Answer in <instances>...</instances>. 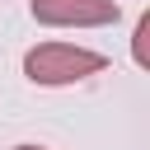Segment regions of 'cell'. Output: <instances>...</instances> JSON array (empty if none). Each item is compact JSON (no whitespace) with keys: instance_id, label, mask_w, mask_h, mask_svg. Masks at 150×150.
Listing matches in <instances>:
<instances>
[{"instance_id":"6da1fadb","label":"cell","mask_w":150,"mask_h":150,"mask_svg":"<svg viewBox=\"0 0 150 150\" xmlns=\"http://www.w3.org/2000/svg\"><path fill=\"white\" fill-rule=\"evenodd\" d=\"M23 70L33 84H75L94 70H103V56L89 47H66V42H42L23 56Z\"/></svg>"},{"instance_id":"7a4b0ae2","label":"cell","mask_w":150,"mask_h":150,"mask_svg":"<svg viewBox=\"0 0 150 150\" xmlns=\"http://www.w3.org/2000/svg\"><path fill=\"white\" fill-rule=\"evenodd\" d=\"M33 19L56 28H94V23H112L117 5L112 0H33Z\"/></svg>"},{"instance_id":"3957f363","label":"cell","mask_w":150,"mask_h":150,"mask_svg":"<svg viewBox=\"0 0 150 150\" xmlns=\"http://www.w3.org/2000/svg\"><path fill=\"white\" fill-rule=\"evenodd\" d=\"M145 38H150V19H141V28H136V61L145 66Z\"/></svg>"},{"instance_id":"277c9868","label":"cell","mask_w":150,"mask_h":150,"mask_svg":"<svg viewBox=\"0 0 150 150\" xmlns=\"http://www.w3.org/2000/svg\"><path fill=\"white\" fill-rule=\"evenodd\" d=\"M14 150H38V145H14Z\"/></svg>"}]
</instances>
